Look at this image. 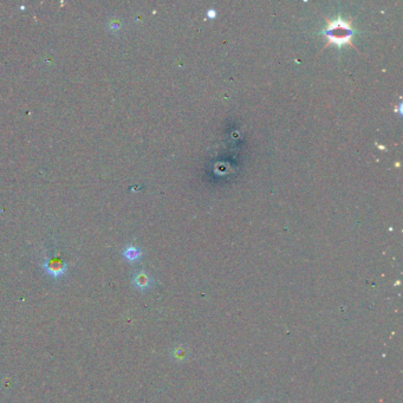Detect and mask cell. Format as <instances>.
<instances>
[{
	"instance_id": "cell-4",
	"label": "cell",
	"mask_w": 403,
	"mask_h": 403,
	"mask_svg": "<svg viewBox=\"0 0 403 403\" xmlns=\"http://www.w3.org/2000/svg\"><path fill=\"white\" fill-rule=\"evenodd\" d=\"M123 256L126 262H135L142 256V252L140 251V248L135 246H126L124 250H123Z\"/></svg>"
},
{
	"instance_id": "cell-5",
	"label": "cell",
	"mask_w": 403,
	"mask_h": 403,
	"mask_svg": "<svg viewBox=\"0 0 403 403\" xmlns=\"http://www.w3.org/2000/svg\"><path fill=\"white\" fill-rule=\"evenodd\" d=\"M108 28L112 31L120 30V28H121V20L120 19H110V22H108Z\"/></svg>"
},
{
	"instance_id": "cell-3",
	"label": "cell",
	"mask_w": 403,
	"mask_h": 403,
	"mask_svg": "<svg viewBox=\"0 0 403 403\" xmlns=\"http://www.w3.org/2000/svg\"><path fill=\"white\" fill-rule=\"evenodd\" d=\"M132 285L135 286L138 290L144 291L150 288L152 286V278L144 271H138L132 276Z\"/></svg>"
},
{
	"instance_id": "cell-6",
	"label": "cell",
	"mask_w": 403,
	"mask_h": 403,
	"mask_svg": "<svg viewBox=\"0 0 403 403\" xmlns=\"http://www.w3.org/2000/svg\"><path fill=\"white\" fill-rule=\"evenodd\" d=\"M216 11H214L213 8L208 10V11H207V17H208V18L214 19V18H216Z\"/></svg>"
},
{
	"instance_id": "cell-2",
	"label": "cell",
	"mask_w": 403,
	"mask_h": 403,
	"mask_svg": "<svg viewBox=\"0 0 403 403\" xmlns=\"http://www.w3.org/2000/svg\"><path fill=\"white\" fill-rule=\"evenodd\" d=\"M43 268L45 272L50 274L51 277L60 278L65 274L68 266L63 259L58 258V256H52V258L45 260L43 262Z\"/></svg>"
},
{
	"instance_id": "cell-1",
	"label": "cell",
	"mask_w": 403,
	"mask_h": 403,
	"mask_svg": "<svg viewBox=\"0 0 403 403\" xmlns=\"http://www.w3.org/2000/svg\"><path fill=\"white\" fill-rule=\"evenodd\" d=\"M351 22L352 20H346L342 17H337L332 20L326 19V28L322 32L328 38V43L325 46L334 44L337 48H342L343 45L348 44L356 48L351 42V37L355 34L351 28Z\"/></svg>"
}]
</instances>
